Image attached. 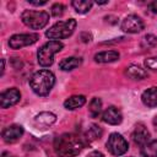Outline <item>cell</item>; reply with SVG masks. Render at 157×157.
I'll list each match as a JSON object with an SVG mask.
<instances>
[{
  "label": "cell",
  "mask_w": 157,
  "mask_h": 157,
  "mask_svg": "<svg viewBox=\"0 0 157 157\" xmlns=\"http://www.w3.org/2000/svg\"><path fill=\"white\" fill-rule=\"evenodd\" d=\"M85 147V141L76 134H63L55 139L54 148L59 157H76Z\"/></svg>",
  "instance_id": "cell-1"
},
{
  "label": "cell",
  "mask_w": 157,
  "mask_h": 157,
  "mask_svg": "<svg viewBox=\"0 0 157 157\" xmlns=\"http://www.w3.org/2000/svg\"><path fill=\"white\" fill-rule=\"evenodd\" d=\"M55 83V76L49 70H39L29 78V86L38 96H47Z\"/></svg>",
  "instance_id": "cell-2"
},
{
  "label": "cell",
  "mask_w": 157,
  "mask_h": 157,
  "mask_svg": "<svg viewBox=\"0 0 157 157\" xmlns=\"http://www.w3.org/2000/svg\"><path fill=\"white\" fill-rule=\"evenodd\" d=\"M76 25H77V22L74 18H70L66 21H59L45 32V36L52 40L67 38L74 33Z\"/></svg>",
  "instance_id": "cell-3"
},
{
  "label": "cell",
  "mask_w": 157,
  "mask_h": 157,
  "mask_svg": "<svg viewBox=\"0 0 157 157\" xmlns=\"http://www.w3.org/2000/svg\"><path fill=\"white\" fill-rule=\"evenodd\" d=\"M63 43L59 40H49L45 44H43L37 53V59L40 66L48 67L54 61V55L59 53L63 49Z\"/></svg>",
  "instance_id": "cell-4"
},
{
  "label": "cell",
  "mask_w": 157,
  "mask_h": 157,
  "mask_svg": "<svg viewBox=\"0 0 157 157\" xmlns=\"http://www.w3.org/2000/svg\"><path fill=\"white\" fill-rule=\"evenodd\" d=\"M22 22L32 29H42L49 22V15L45 11L25 10L21 15Z\"/></svg>",
  "instance_id": "cell-5"
},
{
  "label": "cell",
  "mask_w": 157,
  "mask_h": 157,
  "mask_svg": "<svg viewBox=\"0 0 157 157\" xmlns=\"http://www.w3.org/2000/svg\"><path fill=\"white\" fill-rule=\"evenodd\" d=\"M107 150L113 155V156H121L124 155L128 148H129V144L128 141L118 132H113L109 135L108 141L105 144Z\"/></svg>",
  "instance_id": "cell-6"
},
{
  "label": "cell",
  "mask_w": 157,
  "mask_h": 157,
  "mask_svg": "<svg viewBox=\"0 0 157 157\" xmlns=\"http://www.w3.org/2000/svg\"><path fill=\"white\" fill-rule=\"evenodd\" d=\"M39 39L37 33H22V34H13L9 39V45L12 49H21L23 47L31 45Z\"/></svg>",
  "instance_id": "cell-7"
},
{
  "label": "cell",
  "mask_w": 157,
  "mask_h": 157,
  "mask_svg": "<svg viewBox=\"0 0 157 157\" xmlns=\"http://www.w3.org/2000/svg\"><path fill=\"white\" fill-rule=\"evenodd\" d=\"M144 26L145 25L141 17H139L137 15H129L123 20L120 28L126 33H137L144 29Z\"/></svg>",
  "instance_id": "cell-8"
},
{
  "label": "cell",
  "mask_w": 157,
  "mask_h": 157,
  "mask_svg": "<svg viewBox=\"0 0 157 157\" xmlns=\"http://www.w3.org/2000/svg\"><path fill=\"white\" fill-rule=\"evenodd\" d=\"M21 99V93L16 87L9 88L6 91H4L0 94V105L1 108H9L13 104H16L18 101Z\"/></svg>",
  "instance_id": "cell-9"
},
{
  "label": "cell",
  "mask_w": 157,
  "mask_h": 157,
  "mask_svg": "<svg viewBox=\"0 0 157 157\" xmlns=\"http://www.w3.org/2000/svg\"><path fill=\"white\" fill-rule=\"evenodd\" d=\"M2 139L7 144H13L18 141L23 135V128L17 124H12L2 130Z\"/></svg>",
  "instance_id": "cell-10"
},
{
  "label": "cell",
  "mask_w": 157,
  "mask_h": 157,
  "mask_svg": "<svg viewBox=\"0 0 157 157\" xmlns=\"http://www.w3.org/2000/svg\"><path fill=\"white\" fill-rule=\"evenodd\" d=\"M131 137H132V141H134L137 146L142 147L144 145H146V144L150 141V131L147 130V128H146L144 124L139 123V124L135 126Z\"/></svg>",
  "instance_id": "cell-11"
},
{
  "label": "cell",
  "mask_w": 157,
  "mask_h": 157,
  "mask_svg": "<svg viewBox=\"0 0 157 157\" xmlns=\"http://www.w3.org/2000/svg\"><path fill=\"white\" fill-rule=\"evenodd\" d=\"M102 120L107 124H110V125H118L123 120V114H121L119 108H117L114 105H110L103 112Z\"/></svg>",
  "instance_id": "cell-12"
},
{
  "label": "cell",
  "mask_w": 157,
  "mask_h": 157,
  "mask_svg": "<svg viewBox=\"0 0 157 157\" xmlns=\"http://www.w3.org/2000/svg\"><path fill=\"white\" fill-rule=\"evenodd\" d=\"M55 120H56L55 114H53L50 112H42V113H39V114L36 115L34 124L38 128H40V129H45V128L53 125L55 123Z\"/></svg>",
  "instance_id": "cell-13"
},
{
  "label": "cell",
  "mask_w": 157,
  "mask_h": 157,
  "mask_svg": "<svg viewBox=\"0 0 157 157\" xmlns=\"http://www.w3.org/2000/svg\"><path fill=\"white\" fill-rule=\"evenodd\" d=\"M142 103L150 108L157 107V87H150L147 88L142 96H141Z\"/></svg>",
  "instance_id": "cell-14"
},
{
  "label": "cell",
  "mask_w": 157,
  "mask_h": 157,
  "mask_svg": "<svg viewBox=\"0 0 157 157\" xmlns=\"http://www.w3.org/2000/svg\"><path fill=\"white\" fill-rule=\"evenodd\" d=\"M125 75L132 80H144L148 76L147 71L139 65H130L125 70Z\"/></svg>",
  "instance_id": "cell-15"
},
{
  "label": "cell",
  "mask_w": 157,
  "mask_h": 157,
  "mask_svg": "<svg viewBox=\"0 0 157 157\" xmlns=\"http://www.w3.org/2000/svg\"><path fill=\"white\" fill-rule=\"evenodd\" d=\"M119 53L117 50H105V52H101L97 53L94 55V61L97 63H113L117 61L119 59Z\"/></svg>",
  "instance_id": "cell-16"
},
{
  "label": "cell",
  "mask_w": 157,
  "mask_h": 157,
  "mask_svg": "<svg viewBox=\"0 0 157 157\" xmlns=\"http://www.w3.org/2000/svg\"><path fill=\"white\" fill-rule=\"evenodd\" d=\"M85 103H86V97L82 96V94H76V96L69 97L64 102V107L67 110H74V109H77L80 107H82Z\"/></svg>",
  "instance_id": "cell-17"
},
{
  "label": "cell",
  "mask_w": 157,
  "mask_h": 157,
  "mask_svg": "<svg viewBox=\"0 0 157 157\" xmlns=\"http://www.w3.org/2000/svg\"><path fill=\"white\" fill-rule=\"evenodd\" d=\"M81 59L76 58V56H70V58H65L59 63V67L63 71H71L74 69H76L77 66L81 65Z\"/></svg>",
  "instance_id": "cell-18"
},
{
  "label": "cell",
  "mask_w": 157,
  "mask_h": 157,
  "mask_svg": "<svg viewBox=\"0 0 157 157\" xmlns=\"http://www.w3.org/2000/svg\"><path fill=\"white\" fill-rule=\"evenodd\" d=\"M71 5L77 13H86L91 10L93 2L90 0H75L71 2Z\"/></svg>",
  "instance_id": "cell-19"
},
{
  "label": "cell",
  "mask_w": 157,
  "mask_h": 157,
  "mask_svg": "<svg viewBox=\"0 0 157 157\" xmlns=\"http://www.w3.org/2000/svg\"><path fill=\"white\" fill-rule=\"evenodd\" d=\"M141 155L144 157H157V140L148 141L141 147Z\"/></svg>",
  "instance_id": "cell-20"
},
{
  "label": "cell",
  "mask_w": 157,
  "mask_h": 157,
  "mask_svg": "<svg viewBox=\"0 0 157 157\" xmlns=\"http://www.w3.org/2000/svg\"><path fill=\"white\" fill-rule=\"evenodd\" d=\"M88 110H90V115L92 118H97L101 112H102V101L97 97H94L91 102H90V107H88Z\"/></svg>",
  "instance_id": "cell-21"
},
{
  "label": "cell",
  "mask_w": 157,
  "mask_h": 157,
  "mask_svg": "<svg viewBox=\"0 0 157 157\" xmlns=\"http://www.w3.org/2000/svg\"><path fill=\"white\" fill-rule=\"evenodd\" d=\"M102 134H103V130L101 129V126H98L96 124H92L88 128L87 132H86V137L88 140H97V139H101Z\"/></svg>",
  "instance_id": "cell-22"
},
{
  "label": "cell",
  "mask_w": 157,
  "mask_h": 157,
  "mask_svg": "<svg viewBox=\"0 0 157 157\" xmlns=\"http://www.w3.org/2000/svg\"><path fill=\"white\" fill-rule=\"evenodd\" d=\"M157 44V37L153 36V34H146L142 40H141V47L144 49H150V48H153L155 45Z\"/></svg>",
  "instance_id": "cell-23"
},
{
  "label": "cell",
  "mask_w": 157,
  "mask_h": 157,
  "mask_svg": "<svg viewBox=\"0 0 157 157\" xmlns=\"http://www.w3.org/2000/svg\"><path fill=\"white\" fill-rule=\"evenodd\" d=\"M64 10H65V6H64L63 4L56 2V4H54V5L52 6L50 12H52V15H53V16L59 17V16H61V15L64 13Z\"/></svg>",
  "instance_id": "cell-24"
},
{
  "label": "cell",
  "mask_w": 157,
  "mask_h": 157,
  "mask_svg": "<svg viewBox=\"0 0 157 157\" xmlns=\"http://www.w3.org/2000/svg\"><path fill=\"white\" fill-rule=\"evenodd\" d=\"M145 65L147 69L157 71V58H148L145 60Z\"/></svg>",
  "instance_id": "cell-25"
},
{
  "label": "cell",
  "mask_w": 157,
  "mask_h": 157,
  "mask_svg": "<svg viewBox=\"0 0 157 157\" xmlns=\"http://www.w3.org/2000/svg\"><path fill=\"white\" fill-rule=\"evenodd\" d=\"M148 9L153 12V13H157V0H155V1H152L150 5H148Z\"/></svg>",
  "instance_id": "cell-26"
},
{
  "label": "cell",
  "mask_w": 157,
  "mask_h": 157,
  "mask_svg": "<svg viewBox=\"0 0 157 157\" xmlns=\"http://www.w3.org/2000/svg\"><path fill=\"white\" fill-rule=\"evenodd\" d=\"M86 157H104V155L99 151H92L91 153H88Z\"/></svg>",
  "instance_id": "cell-27"
},
{
  "label": "cell",
  "mask_w": 157,
  "mask_h": 157,
  "mask_svg": "<svg viewBox=\"0 0 157 157\" xmlns=\"http://www.w3.org/2000/svg\"><path fill=\"white\" fill-rule=\"evenodd\" d=\"M28 2L31 5H34V6H42V5H45L47 1L45 0H42V1H33V0H28Z\"/></svg>",
  "instance_id": "cell-28"
},
{
  "label": "cell",
  "mask_w": 157,
  "mask_h": 157,
  "mask_svg": "<svg viewBox=\"0 0 157 157\" xmlns=\"http://www.w3.org/2000/svg\"><path fill=\"white\" fill-rule=\"evenodd\" d=\"M152 123H153V126H155V129L157 130V115L153 118V121H152Z\"/></svg>",
  "instance_id": "cell-29"
},
{
  "label": "cell",
  "mask_w": 157,
  "mask_h": 157,
  "mask_svg": "<svg viewBox=\"0 0 157 157\" xmlns=\"http://www.w3.org/2000/svg\"><path fill=\"white\" fill-rule=\"evenodd\" d=\"M11 157H15V156H11Z\"/></svg>",
  "instance_id": "cell-30"
}]
</instances>
